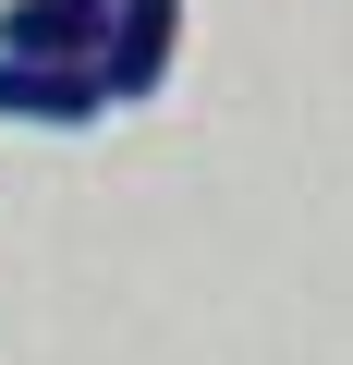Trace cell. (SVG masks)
<instances>
[{"label": "cell", "mask_w": 353, "mask_h": 365, "mask_svg": "<svg viewBox=\"0 0 353 365\" xmlns=\"http://www.w3.org/2000/svg\"><path fill=\"white\" fill-rule=\"evenodd\" d=\"M170 61H183V0H110V25H98V86H110V110L158 98Z\"/></svg>", "instance_id": "obj_1"}, {"label": "cell", "mask_w": 353, "mask_h": 365, "mask_svg": "<svg viewBox=\"0 0 353 365\" xmlns=\"http://www.w3.org/2000/svg\"><path fill=\"white\" fill-rule=\"evenodd\" d=\"M98 110H110L98 61H0V122H49V134H73V122H98Z\"/></svg>", "instance_id": "obj_2"}, {"label": "cell", "mask_w": 353, "mask_h": 365, "mask_svg": "<svg viewBox=\"0 0 353 365\" xmlns=\"http://www.w3.org/2000/svg\"><path fill=\"white\" fill-rule=\"evenodd\" d=\"M110 0H0V61H98Z\"/></svg>", "instance_id": "obj_3"}]
</instances>
